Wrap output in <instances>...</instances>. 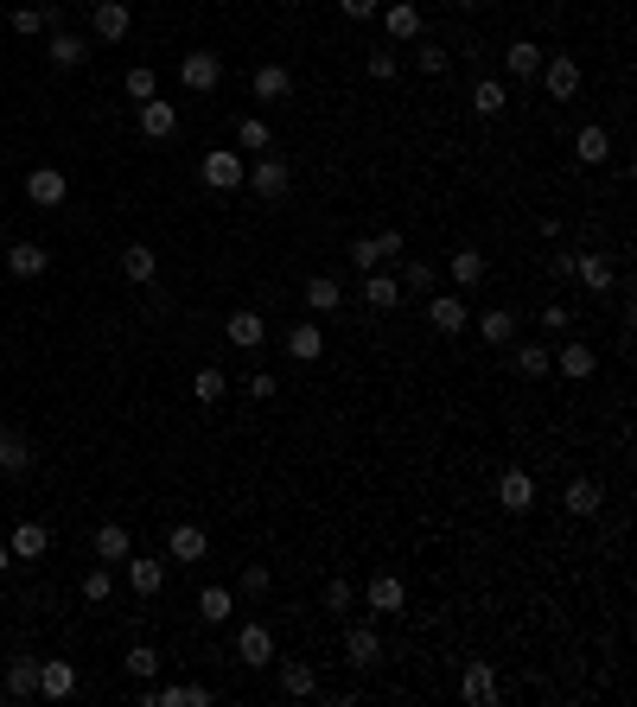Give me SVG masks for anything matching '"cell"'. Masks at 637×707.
I'll return each mask as SVG.
<instances>
[{
    "label": "cell",
    "mask_w": 637,
    "mask_h": 707,
    "mask_svg": "<svg viewBox=\"0 0 637 707\" xmlns=\"http://www.w3.org/2000/svg\"><path fill=\"white\" fill-rule=\"evenodd\" d=\"M364 71H370L376 83H389V77H395V51H370V58H364Z\"/></svg>",
    "instance_id": "52"
},
{
    "label": "cell",
    "mask_w": 637,
    "mask_h": 707,
    "mask_svg": "<svg viewBox=\"0 0 637 707\" xmlns=\"http://www.w3.org/2000/svg\"><path fill=\"white\" fill-rule=\"evenodd\" d=\"M223 389H230V376H223V370H198V376H192V395H198L204 408H217Z\"/></svg>",
    "instance_id": "44"
},
{
    "label": "cell",
    "mask_w": 637,
    "mask_h": 707,
    "mask_svg": "<svg viewBox=\"0 0 637 707\" xmlns=\"http://www.w3.org/2000/svg\"><path fill=\"white\" fill-rule=\"evenodd\" d=\"M230 612H236L230 586H204V593H198V618H204V625H230Z\"/></svg>",
    "instance_id": "37"
},
{
    "label": "cell",
    "mask_w": 637,
    "mask_h": 707,
    "mask_svg": "<svg viewBox=\"0 0 637 707\" xmlns=\"http://www.w3.org/2000/svg\"><path fill=\"white\" fill-rule=\"evenodd\" d=\"M364 606H370L376 618H402V612H408V586L395 580V574H370V586H364Z\"/></svg>",
    "instance_id": "6"
},
{
    "label": "cell",
    "mask_w": 637,
    "mask_h": 707,
    "mask_svg": "<svg viewBox=\"0 0 637 707\" xmlns=\"http://www.w3.org/2000/svg\"><path fill=\"white\" fill-rule=\"evenodd\" d=\"M198 172L211 192H243V153H204Z\"/></svg>",
    "instance_id": "14"
},
{
    "label": "cell",
    "mask_w": 637,
    "mask_h": 707,
    "mask_svg": "<svg viewBox=\"0 0 637 707\" xmlns=\"http://www.w3.org/2000/svg\"><path fill=\"white\" fill-rule=\"evenodd\" d=\"M351 268H364V274H376L383 262H395V255H402V230H376V236H357L351 249Z\"/></svg>",
    "instance_id": "2"
},
{
    "label": "cell",
    "mask_w": 637,
    "mask_h": 707,
    "mask_svg": "<svg viewBox=\"0 0 637 707\" xmlns=\"http://www.w3.org/2000/svg\"><path fill=\"white\" fill-rule=\"evenodd\" d=\"M0 255H7V268L20 274V281H39V274L51 268V255H45L39 243H7V249H0Z\"/></svg>",
    "instance_id": "29"
},
{
    "label": "cell",
    "mask_w": 637,
    "mask_h": 707,
    "mask_svg": "<svg viewBox=\"0 0 637 707\" xmlns=\"http://www.w3.org/2000/svg\"><path fill=\"white\" fill-rule=\"evenodd\" d=\"M287 357H294V364H319V357H325V332H319L313 319L287 325Z\"/></svg>",
    "instance_id": "20"
},
{
    "label": "cell",
    "mask_w": 637,
    "mask_h": 707,
    "mask_svg": "<svg viewBox=\"0 0 637 707\" xmlns=\"http://www.w3.org/2000/svg\"><path fill=\"white\" fill-rule=\"evenodd\" d=\"M472 325H478V338H485V344H497V351L516 338V319L504 313V306H485V313H472Z\"/></svg>",
    "instance_id": "32"
},
{
    "label": "cell",
    "mask_w": 637,
    "mask_h": 707,
    "mask_svg": "<svg viewBox=\"0 0 637 707\" xmlns=\"http://www.w3.org/2000/svg\"><path fill=\"white\" fill-rule=\"evenodd\" d=\"M555 370H561V376H574V383H587V376L599 370V351H593L587 338H567L561 351H555Z\"/></svg>",
    "instance_id": "16"
},
{
    "label": "cell",
    "mask_w": 637,
    "mask_h": 707,
    "mask_svg": "<svg viewBox=\"0 0 637 707\" xmlns=\"http://www.w3.org/2000/svg\"><path fill=\"white\" fill-rule=\"evenodd\" d=\"M504 351H510V364H516V376H529V383H542V376L548 370H555V351H548V344H504Z\"/></svg>",
    "instance_id": "17"
},
{
    "label": "cell",
    "mask_w": 637,
    "mask_h": 707,
    "mask_svg": "<svg viewBox=\"0 0 637 707\" xmlns=\"http://www.w3.org/2000/svg\"><path fill=\"white\" fill-rule=\"evenodd\" d=\"M434 281H440L434 262H408V287H415V293H434Z\"/></svg>",
    "instance_id": "51"
},
{
    "label": "cell",
    "mask_w": 637,
    "mask_h": 707,
    "mask_svg": "<svg viewBox=\"0 0 637 707\" xmlns=\"http://www.w3.org/2000/svg\"><path fill=\"white\" fill-rule=\"evenodd\" d=\"M179 83H185V90H198V96H211L223 83V58H217V51H185V58H179Z\"/></svg>",
    "instance_id": "5"
},
{
    "label": "cell",
    "mask_w": 637,
    "mask_h": 707,
    "mask_svg": "<svg viewBox=\"0 0 637 707\" xmlns=\"http://www.w3.org/2000/svg\"><path fill=\"white\" fill-rule=\"evenodd\" d=\"M26 198L39 204V211H58V204L71 198V179H64L58 166H32V172H26Z\"/></svg>",
    "instance_id": "7"
},
{
    "label": "cell",
    "mask_w": 637,
    "mask_h": 707,
    "mask_svg": "<svg viewBox=\"0 0 637 707\" xmlns=\"http://www.w3.org/2000/svg\"><path fill=\"white\" fill-rule=\"evenodd\" d=\"M32 465H39V446H32L20 427H7V434H0V472H7V478H26Z\"/></svg>",
    "instance_id": "13"
},
{
    "label": "cell",
    "mask_w": 637,
    "mask_h": 707,
    "mask_svg": "<svg viewBox=\"0 0 637 707\" xmlns=\"http://www.w3.org/2000/svg\"><path fill=\"white\" fill-rule=\"evenodd\" d=\"M45 58L58 64V71H77L83 58H90V45L77 39V32H51V45H45Z\"/></svg>",
    "instance_id": "36"
},
{
    "label": "cell",
    "mask_w": 637,
    "mask_h": 707,
    "mask_svg": "<svg viewBox=\"0 0 637 707\" xmlns=\"http://www.w3.org/2000/svg\"><path fill=\"white\" fill-rule=\"evenodd\" d=\"M7 567H13V548H7V542H0V574H7Z\"/></svg>",
    "instance_id": "57"
},
{
    "label": "cell",
    "mask_w": 637,
    "mask_h": 707,
    "mask_svg": "<svg viewBox=\"0 0 637 707\" xmlns=\"http://www.w3.org/2000/svg\"><path fill=\"white\" fill-rule=\"evenodd\" d=\"M427 325H434L440 338H459L472 325V306H466V293H427Z\"/></svg>",
    "instance_id": "1"
},
{
    "label": "cell",
    "mask_w": 637,
    "mask_h": 707,
    "mask_svg": "<svg viewBox=\"0 0 637 707\" xmlns=\"http://www.w3.org/2000/svg\"><path fill=\"white\" fill-rule=\"evenodd\" d=\"M122 90H128L134 102H147V96H160V77H153V64H134V71L122 77Z\"/></svg>",
    "instance_id": "46"
},
{
    "label": "cell",
    "mask_w": 637,
    "mask_h": 707,
    "mask_svg": "<svg viewBox=\"0 0 637 707\" xmlns=\"http://www.w3.org/2000/svg\"><path fill=\"white\" fill-rule=\"evenodd\" d=\"M415 64H421L427 77H446V64H453V51H446V45H434V39H421V45H415Z\"/></svg>",
    "instance_id": "45"
},
{
    "label": "cell",
    "mask_w": 637,
    "mask_h": 707,
    "mask_svg": "<svg viewBox=\"0 0 637 707\" xmlns=\"http://www.w3.org/2000/svg\"><path fill=\"white\" fill-rule=\"evenodd\" d=\"M287 185H294V166H287L281 153H268V160H255V166H249V192H255V198L281 204V198H287Z\"/></svg>",
    "instance_id": "3"
},
{
    "label": "cell",
    "mask_w": 637,
    "mask_h": 707,
    "mask_svg": "<svg viewBox=\"0 0 637 707\" xmlns=\"http://www.w3.org/2000/svg\"><path fill=\"white\" fill-rule=\"evenodd\" d=\"M574 281H587L593 293H612V262H606V255H587V249H580V255H574Z\"/></svg>",
    "instance_id": "39"
},
{
    "label": "cell",
    "mask_w": 637,
    "mask_h": 707,
    "mask_svg": "<svg viewBox=\"0 0 637 707\" xmlns=\"http://www.w3.org/2000/svg\"><path fill=\"white\" fill-rule=\"evenodd\" d=\"M574 255L580 249H555V255H548V274H555V281H574Z\"/></svg>",
    "instance_id": "53"
},
{
    "label": "cell",
    "mask_w": 637,
    "mask_h": 707,
    "mask_svg": "<svg viewBox=\"0 0 637 707\" xmlns=\"http://www.w3.org/2000/svg\"><path fill=\"white\" fill-rule=\"evenodd\" d=\"M0 249H7V223H0Z\"/></svg>",
    "instance_id": "58"
},
{
    "label": "cell",
    "mask_w": 637,
    "mask_h": 707,
    "mask_svg": "<svg viewBox=\"0 0 637 707\" xmlns=\"http://www.w3.org/2000/svg\"><path fill=\"white\" fill-rule=\"evenodd\" d=\"M497 510H510V516L536 510V478H529L523 465H504V472H497Z\"/></svg>",
    "instance_id": "4"
},
{
    "label": "cell",
    "mask_w": 637,
    "mask_h": 707,
    "mask_svg": "<svg viewBox=\"0 0 637 707\" xmlns=\"http://www.w3.org/2000/svg\"><path fill=\"white\" fill-rule=\"evenodd\" d=\"M90 555H96V561H128V555H134V536H128L122 523H102L96 542H90Z\"/></svg>",
    "instance_id": "31"
},
{
    "label": "cell",
    "mask_w": 637,
    "mask_h": 707,
    "mask_svg": "<svg viewBox=\"0 0 637 707\" xmlns=\"http://www.w3.org/2000/svg\"><path fill=\"white\" fill-rule=\"evenodd\" d=\"M338 7H344V20H376L383 0H338Z\"/></svg>",
    "instance_id": "55"
},
{
    "label": "cell",
    "mask_w": 637,
    "mask_h": 707,
    "mask_svg": "<svg viewBox=\"0 0 637 707\" xmlns=\"http://www.w3.org/2000/svg\"><path fill=\"white\" fill-rule=\"evenodd\" d=\"M236 141H243L249 153H268V141H274V134H268V122H262V115H236Z\"/></svg>",
    "instance_id": "43"
},
{
    "label": "cell",
    "mask_w": 637,
    "mask_h": 707,
    "mask_svg": "<svg viewBox=\"0 0 637 707\" xmlns=\"http://www.w3.org/2000/svg\"><path fill=\"white\" fill-rule=\"evenodd\" d=\"M128 676H134V682H153V676H160V657H153L147 644H134V650H128Z\"/></svg>",
    "instance_id": "48"
},
{
    "label": "cell",
    "mask_w": 637,
    "mask_h": 707,
    "mask_svg": "<svg viewBox=\"0 0 637 707\" xmlns=\"http://www.w3.org/2000/svg\"><path fill=\"white\" fill-rule=\"evenodd\" d=\"M249 90H255V102H287L294 96V71H287V64H262Z\"/></svg>",
    "instance_id": "27"
},
{
    "label": "cell",
    "mask_w": 637,
    "mask_h": 707,
    "mask_svg": "<svg viewBox=\"0 0 637 707\" xmlns=\"http://www.w3.org/2000/svg\"><path fill=\"white\" fill-rule=\"evenodd\" d=\"M249 395H255V402H268V395H274V376L255 370V376H249Z\"/></svg>",
    "instance_id": "56"
},
{
    "label": "cell",
    "mask_w": 637,
    "mask_h": 707,
    "mask_svg": "<svg viewBox=\"0 0 637 707\" xmlns=\"http://www.w3.org/2000/svg\"><path fill=\"white\" fill-rule=\"evenodd\" d=\"M351 606H357V586L344 580V574H338V580H325V612H338V618H344Z\"/></svg>",
    "instance_id": "47"
},
{
    "label": "cell",
    "mask_w": 637,
    "mask_h": 707,
    "mask_svg": "<svg viewBox=\"0 0 637 707\" xmlns=\"http://www.w3.org/2000/svg\"><path fill=\"white\" fill-rule=\"evenodd\" d=\"M122 274H128L134 287H153V274H160V255H153L147 243H128V249H122Z\"/></svg>",
    "instance_id": "33"
},
{
    "label": "cell",
    "mask_w": 637,
    "mask_h": 707,
    "mask_svg": "<svg viewBox=\"0 0 637 707\" xmlns=\"http://www.w3.org/2000/svg\"><path fill=\"white\" fill-rule=\"evenodd\" d=\"M376 20H383L389 45H408V39H421V7H415V0H389V7L376 13Z\"/></svg>",
    "instance_id": "11"
},
{
    "label": "cell",
    "mask_w": 637,
    "mask_h": 707,
    "mask_svg": "<svg viewBox=\"0 0 637 707\" xmlns=\"http://www.w3.org/2000/svg\"><path fill=\"white\" fill-rule=\"evenodd\" d=\"M128 26H134L128 0H96V7H90V32H96L102 45H122V39H128Z\"/></svg>",
    "instance_id": "8"
},
{
    "label": "cell",
    "mask_w": 637,
    "mask_h": 707,
    "mask_svg": "<svg viewBox=\"0 0 637 707\" xmlns=\"http://www.w3.org/2000/svg\"><path fill=\"white\" fill-rule=\"evenodd\" d=\"M0 688H7V701H32V695H39V657H13L7 676H0Z\"/></svg>",
    "instance_id": "23"
},
{
    "label": "cell",
    "mask_w": 637,
    "mask_h": 707,
    "mask_svg": "<svg viewBox=\"0 0 637 707\" xmlns=\"http://www.w3.org/2000/svg\"><path fill=\"white\" fill-rule=\"evenodd\" d=\"M446 274H453V287H478V281H485V255H478V249H453V255H446Z\"/></svg>",
    "instance_id": "38"
},
{
    "label": "cell",
    "mask_w": 637,
    "mask_h": 707,
    "mask_svg": "<svg viewBox=\"0 0 637 707\" xmlns=\"http://www.w3.org/2000/svg\"><path fill=\"white\" fill-rule=\"evenodd\" d=\"M504 71H510V77H536V71H542V45H536V39H510V45H504Z\"/></svg>",
    "instance_id": "34"
},
{
    "label": "cell",
    "mask_w": 637,
    "mask_h": 707,
    "mask_svg": "<svg viewBox=\"0 0 637 707\" xmlns=\"http://www.w3.org/2000/svg\"><path fill=\"white\" fill-rule=\"evenodd\" d=\"M281 695H294V701L319 695V669L313 663H281Z\"/></svg>",
    "instance_id": "40"
},
{
    "label": "cell",
    "mask_w": 637,
    "mask_h": 707,
    "mask_svg": "<svg viewBox=\"0 0 637 707\" xmlns=\"http://www.w3.org/2000/svg\"><path fill=\"white\" fill-rule=\"evenodd\" d=\"M236 663L243 669H274V631L268 625H236Z\"/></svg>",
    "instance_id": "9"
},
{
    "label": "cell",
    "mask_w": 637,
    "mask_h": 707,
    "mask_svg": "<svg viewBox=\"0 0 637 707\" xmlns=\"http://www.w3.org/2000/svg\"><path fill=\"white\" fill-rule=\"evenodd\" d=\"M459 695L472 707H491L497 701V669L491 663H466V676H459Z\"/></svg>",
    "instance_id": "25"
},
{
    "label": "cell",
    "mask_w": 637,
    "mask_h": 707,
    "mask_svg": "<svg viewBox=\"0 0 637 707\" xmlns=\"http://www.w3.org/2000/svg\"><path fill=\"white\" fill-rule=\"evenodd\" d=\"M115 593V580H109V567H90V574H83V599H90V606H102V599Z\"/></svg>",
    "instance_id": "49"
},
{
    "label": "cell",
    "mask_w": 637,
    "mask_h": 707,
    "mask_svg": "<svg viewBox=\"0 0 637 707\" xmlns=\"http://www.w3.org/2000/svg\"><path fill=\"white\" fill-rule=\"evenodd\" d=\"M364 300L376 306V313H389V306H395V300H402V287H395V274H383V268H376V274H370V281H364Z\"/></svg>",
    "instance_id": "41"
},
{
    "label": "cell",
    "mask_w": 637,
    "mask_h": 707,
    "mask_svg": "<svg viewBox=\"0 0 637 707\" xmlns=\"http://www.w3.org/2000/svg\"><path fill=\"white\" fill-rule=\"evenodd\" d=\"M344 306V281L338 274H313L306 281V313H338Z\"/></svg>",
    "instance_id": "30"
},
{
    "label": "cell",
    "mask_w": 637,
    "mask_h": 707,
    "mask_svg": "<svg viewBox=\"0 0 637 707\" xmlns=\"http://www.w3.org/2000/svg\"><path fill=\"white\" fill-rule=\"evenodd\" d=\"M599 504H606L599 478H567V491H561V510L567 516H599Z\"/></svg>",
    "instance_id": "21"
},
{
    "label": "cell",
    "mask_w": 637,
    "mask_h": 707,
    "mask_svg": "<svg viewBox=\"0 0 637 707\" xmlns=\"http://www.w3.org/2000/svg\"><path fill=\"white\" fill-rule=\"evenodd\" d=\"M281 7H300V0H281Z\"/></svg>",
    "instance_id": "59"
},
{
    "label": "cell",
    "mask_w": 637,
    "mask_h": 707,
    "mask_svg": "<svg viewBox=\"0 0 637 707\" xmlns=\"http://www.w3.org/2000/svg\"><path fill=\"white\" fill-rule=\"evenodd\" d=\"M223 338L236 344V351H262V338H268V325H262V313L255 306H236L230 319H223Z\"/></svg>",
    "instance_id": "12"
},
{
    "label": "cell",
    "mask_w": 637,
    "mask_h": 707,
    "mask_svg": "<svg viewBox=\"0 0 637 707\" xmlns=\"http://www.w3.org/2000/svg\"><path fill=\"white\" fill-rule=\"evenodd\" d=\"M268 586H274V574H268L262 561H249V567H243V593H249V599H268Z\"/></svg>",
    "instance_id": "50"
},
{
    "label": "cell",
    "mask_w": 637,
    "mask_h": 707,
    "mask_svg": "<svg viewBox=\"0 0 637 707\" xmlns=\"http://www.w3.org/2000/svg\"><path fill=\"white\" fill-rule=\"evenodd\" d=\"M504 109H510V90H504L497 77H478V83H472V115H478V122H497Z\"/></svg>",
    "instance_id": "26"
},
{
    "label": "cell",
    "mask_w": 637,
    "mask_h": 707,
    "mask_svg": "<svg viewBox=\"0 0 637 707\" xmlns=\"http://www.w3.org/2000/svg\"><path fill=\"white\" fill-rule=\"evenodd\" d=\"M51 20H58L51 7H13V32H20V39H39Z\"/></svg>",
    "instance_id": "42"
},
{
    "label": "cell",
    "mask_w": 637,
    "mask_h": 707,
    "mask_svg": "<svg viewBox=\"0 0 637 707\" xmlns=\"http://www.w3.org/2000/svg\"><path fill=\"white\" fill-rule=\"evenodd\" d=\"M39 695L45 701H71L77 695V663H39Z\"/></svg>",
    "instance_id": "28"
},
{
    "label": "cell",
    "mask_w": 637,
    "mask_h": 707,
    "mask_svg": "<svg viewBox=\"0 0 637 707\" xmlns=\"http://www.w3.org/2000/svg\"><path fill=\"white\" fill-rule=\"evenodd\" d=\"M122 567H128V593H134V599H153V593H160V586H166V561H147V555H128Z\"/></svg>",
    "instance_id": "18"
},
{
    "label": "cell",
    "mask_w": 637,
    "mask_h": 707,
    "mask_svg": "<svg viewBox=\"0 0 637 707\" xmlns=\"http://www.w3.org/2000/svg\"><path fill=\"white\" fill-rule=\"evenodd\" d=\"M574 160H580V166H606V160H612V134H606V128H580V134H574Z\"/></svg>",
    "instance_id": "35"
},
{
    "label": "cell",
    "mask_w": 637,
    "mask_h": 707,
    "mask_svg": "<svg viewBox=\"0 0 637 707\" xmlns=\"http://www.w3.org/2000/svg\"><path fill=\"white\" fill-rule=\"evenodd\" d=\"M141 134H147V141H172V134H179V109L160 102V96H147L141 102Z\"/></svg>",
    "instance_id": "22"
},
{
    "label": "cell",
    "mask_w": 637,
    "mask_h": 707,
    "mask_svg": "<svg viewBox=\"0 0 637 707\" xmlns=\"http://www.w3.org/2000/svg\"><path fill=\"white\" fill-rule=\"evenodd\" d=\"M211 555V536L198 523H172L166 529V561H204Z\"/></svg>",
    "instance_id": "15"
},
{
    "label": "cell",
    "mask_w": 637,
    "mask_h": 707,
    "mask_svg": "<svg viewBox=\"0 0 637 707\" xmlns=\"http://www.w3.org/2000/svg\"><path fill=\"white\" fill-rule=\"evenodd\" d=\"M542 83H548V96L555 102H574L580 96V64L567 58V51H555V58H542V71H536Z\"/></svg>",
    "instance_id": "10"
},
{
    "label": "cell",
    "mask_w": 637,
    "mask_h": 707,
    "mask_svg": "<svg viewBox=\"0 0 637 707\" xmlns=\"http://www.w3.org/2000/svg\"><path fill=\"white\" fill-rule=\"evenodd\" d=\"M567 325H574V313H567V306H555V300H548V306H542V332H567Z\"/></svg>",
    "instance_id": "54"
},
{
    "label": "cell",
    "mask_w": 637,
    "mask_h": 707,
    "mask_svg": "<svg viewBox=\"0 0 637 707\" xmlns=\"http://www.w3.org/2000/svg\"><path fill=\"white\" fill-rule=\"evenodd\" d=\"M7 548H13V561H39L45 548H51V529H45V523H32V516H26V523H13Z\"/></svg>",
    "instance_id": "24"
},
{
    "label": "cell",
    "mask_w": 637,
    "mask_h": 707,
    "mask_svg": "<svg viewBox=\"0 0 637 707\" xmlns=\"http://www.w3.org/2000/svg\"><path fill=\"white\" fill-rule=\"evenodd\" d=\"M344 657H351V669H376L383 663V637H376L370 625H351L344 631Z\"/></svg>",
    "instance_id": "19"
}]
</instances>
